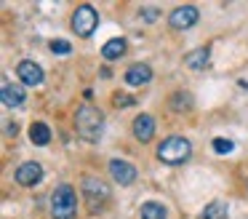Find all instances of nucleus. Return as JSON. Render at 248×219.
<instances>
[{
	"label": "nucleus",
	"instance_id": "f257e3e1",
	"mask_svg": "<svg viewBox=\"0 0 248 219\" xmlns=\"http://www.w3.org/2000/svg\"><path fill=\"white\" fill-rule=\"evenodd\" d=\"M102 128H104V115L99 107L93 104H83L75 115V131L78 136L88 139V142H96L102 136Z\"/></svg>",
	"mask_w": 248,
	"mask_h": 219
},
{
	"label": "nucleus",
	"instance_id": "f03ea898",
	"mask_svg": "<svg viewBox=\"0 0 248 219\" xmlns=\"http://www.w3.org/2000/svg\"><path fill=\"white\" fill-rule=\"evenodd\" d=\"M192 155V144L187 142L184 136H168L157 144V160L168 166H179L184 160H189Z\"/></svg>",
	"mask_w": 248,
	"mask_h": 219
},
{
	"label": "nucleus",
	"instance_id": "7ed1b4c3",
	"mask_svg": "<svg viewBox=\"0 0 248 219\" xmlns=\"http://www.w3.org/2000/svg\"><path fill=\"white\" fill-rule=\"evenodd\" d=\"M78 214V198L70 185H59L51 192V217L54 219H75Z\"/></svg>",
	"mask_w": 248,
	"mask_h": 219
},
{
	"label": "nucleus",
	"instance_id": "20e7f679",
	"mask_svg": "<svg viewBox=\"0 0 248 219\" xmlns=\"http://www.w3.org/2000/svg\"><path fill=\"white\" fill-rule=\"evenodd\" d=\"M96 24H99V14L93 11V5H88V3L78 5L75 14H72V32L78 37H91Z\"/></svg>",
	"mask_w": 248,
	"mask_h": 219
},
{
	"label": "nucleus",
	"instance_id": "39448f33",
	"mask_svg": "<svg viewBox=\"0 0 248 219\" xmlns=\"http://www.w3.org/2000/svg\"><path fill=\"white\" fill-rule=\"evenodd\" d=\"M83 195H86L91 211H99V206L109 198V187L96 176H83Z\"/></svg>",
	"mask_w": 248,
	"mask_h": 219
},
{
	"label": "nucleus",
	"instance_id": "423d86ee",
	"mask_svg": "<svg viewBox=\"0 0 248 219\" xmlns=\"http://www.w3.org/2000/svg\"><path fill=\"white\" fill-rule=\"evenodd\" d=\"M200 19V11L195 8L192 3H184V5H176V8L168 14V24H171V30H189V27H195Z\"/></svg>",
	"mask_w": 248,
	"mask_h": 219
},
{
	"label": "nucleus",
	"instance_id": "0eeeda50",
	"mask_svg": "<svg viewBox=\"0 0 248 219\" xmlns=\"http://www.w3.org/2000/svg\"><path fill=\"white\" fill-rule=\"evenodd\" d=\"M40 179H43V166L35 163V160H27V163H22L16 168V182L22 187H32V185H38Z\"/></svg>",
	"mask_w": 248,
	"mask_h": 219
},
{
	"label": "nucleus",
	"instance_id": "6e6552de",
	"mask_svg": "<svg viewBox=\"0 0 248 219\" xmlns=\"http://www.w3.org/2000/svg\"><path fill=\"white\" fill-rule=\"evenodd\" d=\"M109 176H112L118 185H131V182L136 179V168H134V163H128V160H109Z\"/></svg>",
	"mask_w": 248,
	"mask_h": 219
},
{
	"label": "nucleus",
	"instance_id": "1a4fd4ad",
	"mask_svg": "<svg viewBox=\"0 0 248 219\" xmlns=\"http://www.w3.org/2000/svg\"><path fill=\"white\" fill-rule=\"evenodd\" d=\"M123 80H125L128 85H134V88H139V85H147V83L152 80V67H150V64H144V62L131 64V67L125 69Z\"/></svg>",
	"mask_w": 248,
	"mask_h": 219
},
{
	"label": "nucleus",
	"instance_id": "9d476101",
	"mask_svg": "<svg viewBox=\"0 0 248 219\" xmlns=\"http://www.w3.org/2000/svg\"><path fill=\"white\" fill-rule=\"evenodd\" d=\"M16 75H19V80H22L24 85H40V83H43V69H40V64L30 62V59L19 62Z\"/></svg>",
	"mask_w": 248,
	"mask_h": 219
},
{
	"label": "nucleus",
	"instance_id": "9b49d317",
	"mask_svg": "<svg viewBox=\"0 0 248 219\" xmlns=\"http://www.w3.org/2000/svg\"><path fill=\"white\" fill-rule=\"evenodd\" d=\"M134 136L139 139V142H150V139L155 136V118L147 115V112L136 115L134 118Z\"/></svg>",
	"mask_w": 248,
	"mask_h": 219
},
{
	"label": "nucleus",
	"instance_id": "f8f14e48",
	"mask_svg": "<svg viewBox=\"0 0 248 219\" xmlns=\"http://www.w3.org/2000/svg\"><path fill=\"white\" fill-rule=\"evenodd\" d=\"M0 99H3V104H6V107H22L24 104V88L19 83H8V80H3Z\"/></svg>",
	"mask_w": 248,
	"mask_h": 219
},
{
	"label": "nucleus",
	"instance_id": "ddd939ff",
	"mask_svg": "<svg viewBox=\"0 0 248 219\" xmlns=\"http://www.w3.org/2000/svg\"><path fill=\"white\" fill-rule=\"evenodd\" d=\"M208 59H211V53H208V48H195V51H189V53H184V64H187L189 69H203V67H208Z\"/></svg>",
	"mask_w": 248,
	"mask_h": 219
},
{
	"label": "nucleus",
	"instance_id": "4468645a",
	"mask_svg": "<svg viewBox=\"0 0 248 219\" xmlns=\"http://www.w3.org/2000/svg\"><path fill=\"white\" fill-rule=\"evenodd\" d=\"M139 214H141V219H168V208L163 206V203H157V201L141 203Z\"/></svg>",
	"mask_w": 248,
	"mask_h": 219
},
{
	"label": "nucleus",
	"instance_id": "2eb2a0df",
	"mask_svg": "<svg viewBox=\"0 0 248 219\" xmlns=\"http://www.w3.org/2000/svg\"><path fill=\"white\" fill-rule=\"evenodd\" d=\"M125 48H128V43L123 37H112V40H107L102 46V56L104 59H120L125 53Z\"/></svg>",
	"mask_w": 248,
	"mask_h": 219
},
{
	"label": "nucleus",
	"instance_id": "dca6fc26",
	"mask_svg": "<svg viewBox=\"0 0 248 219\" xmlns=\"http://www.w3.org/2000/svg\"><path fill=\"white\" fill-rule=\"evenodd\" d=\"M30 139H32L35 144H40V147H43V144H48L51 142V128L46 126V123H32V126H30Z\"/></svg>",
	"mask_w": 248,
	"mask_h": 219
},
{
	"label": "nucleus",
	"instance_id": "f3484780",
	"mask_svg": "<svg viewBox=\"0 0 248 219\" xmlns=\"http://www.w3.org/2000/svg\"><path fill=\"white\" fill-rule=\"evenodd\" d=\"M200 219H227V203L224 201H211L208 206L203 208Z\"/></svg>",
	"mask_w": 248,
	"mask_h": 219
},
{
	"label": "nucleus",
	"instance_id": "a211bd4d",
	"mask_svg": "<svg viewBox=\"0 0 248 219\" xmlns=\"http://www.w3.org/2000/svg\"><path fill=\"white\" fill-rule=\"evenodd\" d=\"M168 104H171L173 112H189L192 110V96L184 94V91H176V94L168 99Z\"/></svg>",
	"mask_w": 248,
	"mask_h": 219
},
{
	"label": "nucleus",
	"instance_id": "6ab92c4d",
	"mask_svg": "<svg viewBox=\"0 0 248 219\" xmlns=\"http://www.w3.org/2000/svg\"><path fill=\"white\" fill-rule=\"evenodd\" d=\"M112 104L118 107V110H125V107H134L136 99L131 94H125V91H115V94H112Z\"/></svg>",
	"mask_w": 248,
	"mask_h": 219
},
{
	"label": "nucleus",
	"instance_id": "aec40b11",
	"mask_svg": "<svg viewBox=\"0 0 248 219\" xmlns=\"http://www.w3.org/2000/svg\"><path fill=\"white\" fill-rule=\"evenodd\" d=\"M211 147H214V150H216V152H219V155H230L235 144H232L230 139H221V136H216L214 142H211Z\"/></svg>",
	"mask_w": 248,
	"mask_h": 219
},
{
	"label": "nucleus",
	"instance_id": "412c9836",
	"mask_svg": "<svg viewBox=\"0 0 248 219\" xmlns=\"http://www.w3.org/2000/svg\"><path fill=\"white\" fill-rule=\"evenodd\" d=\"M51 51H54V53H59V56H67V53H70L72 51V46H70V43H67V40H51Z\"/></svg>",
	"mask_w": 248,
	"mask_h": 219
},
{
	"label": "nucleus",
	"instance_id": "4be33fe9",
	"mask_svg": "<svg viewBox=\"0 0 248 219\" xmlns=\"http://www.w3.org/2000/svg\"><path fill=\"white\" fill-rule=\"evenodd\" d=\"M141 14L147 16V21H150V24H152V21L157 19V11H155V8H141Z\"/></svg>",
	"mask_w": 248,
	"mask_h": 219
},
{
	"label": "nucleus",
	"instance_id": "5701e85b",
	"mask_svg": "<svg viewBox=\"0 0 248 219\" xmlns=\"http://www.w3.org/2000/svg\"><path fill=\"white\" fill-rule=\"evenodd\" d=\"M6 134H8V136H16V131H19V128H16V123H6Z\"/></svg>",
	"mask_w": 248,
	"mask_h": 219
}]
</instances>
